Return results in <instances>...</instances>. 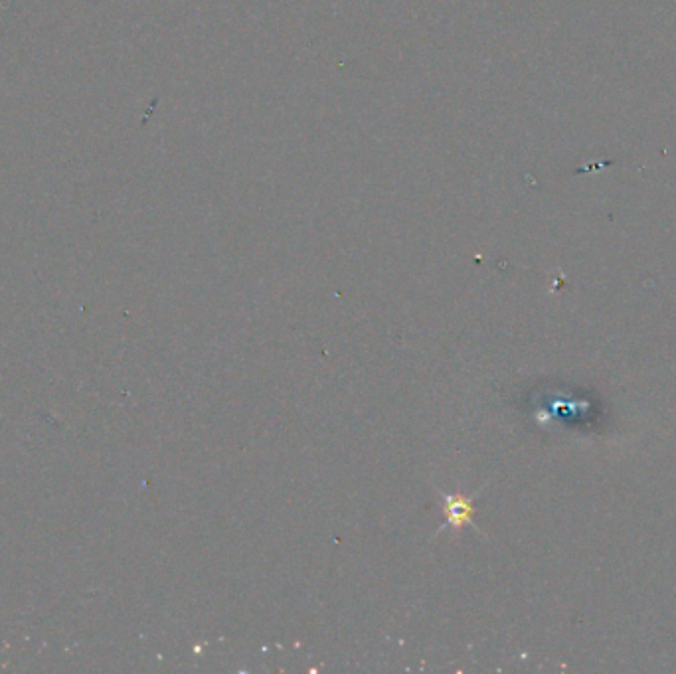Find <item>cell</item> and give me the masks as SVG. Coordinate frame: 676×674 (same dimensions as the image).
Segmentation results:
<instances>
[{"instance_id": "6da1fadb", "label": "cell", "mask_w": 676, "mask_h": 674, "mask_svg": "<svg viewBox=\"0 0 676 674\" xmlns=\"http://www.w3.org/2000/svg\"><path fill=\"white\" fill-rule=\"evenodd\" d=\"M471 505L469 501H457V503H451V508L447 506V514H451V520H457V522H465L471 518Z\"/></svg>"}]
</instances>
